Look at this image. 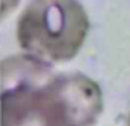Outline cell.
Segmentation results:
<instances>
[{"label":"cell","mask_w":130,"mask_h":126,"mask_svg":"<svg viewBox=\"0 0 130 126\" xmlns=\"http://www.w3.org/2000/svg\"><path fill=\"white\" fill-rule=\"evenodd\" d=\"M32 54L0 61V126H93L103 114L101 86L81 72L55 74Z\"/></svg>","instance_id":"6da1fadb"},{"label":"cell","mask_w":130,"mask_h":126,"mask_svg":"<svg viewBox=\"0 0 130 126\" xmlns=\"http://www.w3.org/2000/svg\"><path fill=\"white\" fill-rule=\"evenodd\" d=\"M89 28L80 0H29L17 19L15 39L23 52L54 65L78 55Z\"/></svg>","instance_id":"7a4b0ae2"},{"label":"cell","mask_w":130,"mask_h":126,"mask_svg":"<svg viewBox=\"0 0 130 126\" xmlns=\"http://www.w3.org/2000/svg\"><path fill=\"white\" fill-rule=\"evenodd\" d=\"M22 0H0V25L6 22L9 16L19 8Z\"/></svg>","instance_id":"3957f363"},{"label":"cell","mask_w":130,"mask_h":126,"mask_svg":"<svg viewBox=\"0 0 130 126\" xmlns=\"http://www.w3.org/2000/svg\"><path fill=\"white\" fill-rule=\"evenodd\" d=\"M125 126H130V111H128V114L125 117Z\"/></svg>","instance_id":"277c9868"},{"label":"cell","mask_w":130,"mask_h":126,"mask_svg":"<svg viewBox=\"0 0 130 126\" xmlns=\"http://www.w3.org/2000/svg\"><path fill=\"white\" fill-rule=\"evenodd\" d=\"M0 95H2V71H0Z\"/></svg>","instance_id":"5b68a950"},{"label":"cell","mask_w":130,"mask_h":126,"mask_svg":"<svg viewBox=\"0 0 130 126\" xmlns=\"http://www.w3.org/2000/svg\"><path fill=\"white\" fill-rule=\"evenodd\" d=\"M0 54H2V35H0Z\"/></svg>","instance_id":"8992f818"}]
</instances>
